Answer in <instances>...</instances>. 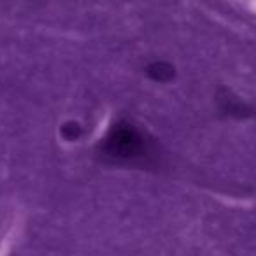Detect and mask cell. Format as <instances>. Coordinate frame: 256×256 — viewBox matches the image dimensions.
<instances>
[{"label":"cell","mask_w":256,"mask_h":256,"mask_svg":"<svg viewBox=\"0 0 256 256\" xmlns=\"http://www.w3.org/2000/svg\"><path fill=\"white\" fill-rule=\"evenodd\" d=\"M153 153L151 139L128 121L112 124L100 144V154L120 165H139L151 160Z\"/></svg>","instance_id":"obj_1"},{"label":"cell","mask_w":256,"mask_h":256,"mask_svg":"<svg viewBox=\"0 0 256 256\" xmlns=\"http://www.w3.org/2000/svg\"><path fill=\"white\" fill-rule=\"evenodd\" d=\"M148 76H150L151 79H154V81H167L172 76V70L164 62H154V64H151L150 68H148Z\"/></svg>","instance_id":"obj_2"}]
</instances>
